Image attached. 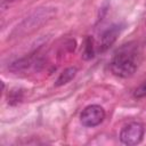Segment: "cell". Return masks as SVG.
<instances>
[{
    "instance_id": "6da1fadb",
    "label": "cell",
    "mask_w": 146,
    "mask_h": 146,
    "mask_svg": "<svg viewBox=\"0 0 146 146\" xmlns=\"http://www.w3.org/2000/svg\"><path fill=\"white\" fill-rule=\"evenodd\" d=\"M56 15V9L52 7H40L33 10L27 17H25L11 32V38H22L26 34L40 29L43 24L49 22Z\"/></svg>"
},
{
    "instance_id": "7a4b0ae2",
    "label": "cell",
    "mask_w": 146,
    "mask_h": 146,
    "mask_svg": "<svg viewBox=\"0 0 146 146\" xmlns=\"http://www.w3.org/2000/svg\"><path fill=\"white\" fill-rule=\"evenodd\" d=\"M138 67L137 55L133 47L130 44L123 46L111 62V71L114 75L119 78H129L131 76Z\"/></svg>"
},
{
    "instance_id": "3957f363",
    "label": "cell",
    "mask_w": 146,
    "mask_h": 146,
    "mask_svg": "<svg viewBox=\"0 0 146 146\" xmlns=\"http://www.w3.org/2000/svg\"><path fill=\"white\" fill-rule=\"evenodd\" d=\"M145 133V128L139 122H130L125 124L120 132V140L124 145H137L139 144Z\"/></svg>"
},
{
    "instance_id": "277c9868",
    "label": "cell",
    "mask_w": 146,
    "mask_h": 146,
    "mask_svg": "<svg viewBox=\"0 0 146 146\" xmlns=\"http://www.w3.org/2000/svg\"><path fill=\"white\" fill-rule=\"evenodd\" d=\"M105 119V111L99 105H89L87 106L80 115V121L82 125L92 128L99 125Z\"/></svg>"
},
{
    "instance_id": "5b68a950",
    "label": "cell",
    "mask_w": 146,
    "mask_h": 146,
    "mask_svg": "<svg viewBox=\"0 0 146 146\" xmlns=\"http://www.w3.org/2000/svg\"><path fill=\"white\" fill-rule=\"evenodd\" d=\"M121 30H122V27L120 25H112L111 27H108L102 34L99 50L100 51H106L107 49H110L112 47V44L116 41L119 34L121 33Z\"/></svg>"
},
{
    "instance_id": "8992f818",
    "label": "cell",
    "mask_w": 146,
    "mask_h": 146,
    "mask_svg": "<svg viewBox=\"0 0 146 146\" xmlns=\"http://www.w3.org/2000/svg\"><path fill=\"white\" fill-rule=\"evenodd\" d=\"M31 64H32V56L23 57V58L14 60L10 64L9 70L13 71V72H21V71H24V70L29 68L31 66Z\"/></svg>"
},
{
    "instance_id": "52a82bcc",
    "label": "cell",
    "mask_w": 146,
    "mask_h": 146,
    "mask_svg": "<svg viewBox=\"0 0 146 146\" xmlns=\"http://www.w3.org/2000/svg\"><path fill=\"white\" fill-rule=\"evenodd\" d=\"M76 71H78L76 67H68V68L64 70V71L60 73V75L57 78L55 86H56V87H60V86H64V84L68 83V82L75 76Z\"/></svg>"
},
{
    "instance_id": "ba28073f",
    "label": "cell",
    "mask_w": 146,
    "mask_h": 146,
    "mask_svg": "<svg viewBox=\"0 0 146 146\" xmlns=\"http://www.w3.org/2000/svg\"><path fill=\"white\" fill-rule=\"evenodd\" d=\"M95 56V47H94V39L91 36H87L83 42V49H82V58L88 60L94 58Z\"/></svg>"
},
{
    "instance_id": "9c48e42d",
    "label": "cell",
    "mask_w": 146,
    "mask_h": 146,
    "mask_svg": "<svg viewBox=\"0 0 146 146\" xmlns=\"http://www.w3.org/2000/svg\"><path fill=\"white\" fill-rule=\"evenodd\" d=\"M133 96L136 98H143V97H146V80L144 82H141L135 90L133 92Z\"/></svg>"
},
{
    "instance_id": "30bf717a",
    "label": "cell",
    "mask_w": 146,
    "mask_h": 146,
    "mask_svg": "<svg viewBox=\"0 0 146 146\" xmlns=\"http://www.w3.org/2000/svg\"><path fill=\"white\" fill-rule=\"evenodd\" d=\"M13 1H16V0H1L2 5H3V3H6V2H13Z\"/></svg>"
}]
</instances>
